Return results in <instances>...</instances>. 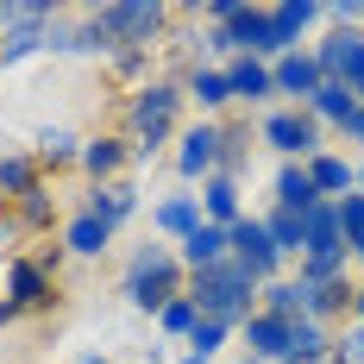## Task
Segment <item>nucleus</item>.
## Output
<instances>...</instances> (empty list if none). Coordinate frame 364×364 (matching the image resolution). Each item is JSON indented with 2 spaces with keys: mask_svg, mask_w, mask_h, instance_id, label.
<instances>
[{
  "mask_svg": "<svg viewBox=\"0 0 364 364\" xmlns=\"http://www.w3.org/2000/svg\"><path fill=\"white\" fill-rule=\"evenodd\" d=\"M188 301H195V314L201 321H220V327H245L252 321V295H257V277L239 264V257H226L214 270H195V283H188Z\"/></svg>",
  "mask_w": 364,
  "mask_h": 364,
  "instance_id": "f257e3e1",
  "label": "nucleus"
},
{
  "mask_svg": "<svg viewBox=\"0 0 364 364\" xmlns=\"http://www.w3.org/2000/svg\"><path fill=\"white\" fill-rule=\"evenodd\" d=\"M176 113H182V88L176 82H145L132 101H126V126H132V157L151 164V151L176 132Z\"/></svg>",
  "mask_w": 364,
  "mask_h": 364,
  "instance_id": "f03ea898",
  "label": "nucleus"
},
{
  "mask_svg": "<svg viewBox=\"0 0 364 364\" xmlns=\"http://www.w3.org/2000/svg\"><path fill=\"white\" fill-rule=\"evenodd\" d=\"M176 295H182V257L170 252V245H139L132 264H126V301L164 314Z\"/></svg>",
  "mask_w": 364,
  "mask_h": 364,
  "instance_id": "7ed1b4c3",
  "label": "nucleus"
},
{
  "mask_svg": "<svg viewBox=\"0 0 364 364\" xmlns=\"http://www.w3.org/2000/svg\"><path fill=\"white\" fill-rule=\"evenodd\" d=\"M164 6L157 0H119V6H101L95 13V26H101V38H107L113 50H151V38L164 32Z\"/></svg>",
  "mask_w": 364,
  "mask_h": 364,
  "instance_id": "20e7f679",
  "label": "nucleus"
},
{
  "mask_svg": "<svg viewBox=\"0 0 364 364\" xmlns=\"http://www.w3.org/2000/svg\"><path fill=\"white\" fill-rule=\"evenodd\" d=\"M264 145L270 151H283L289 164H308V157H321V126H314V113L308 107H277V113H264Z\"/></svg>",
  "mask_w": 364,
  "mask_h": 364,
  "instance_id": "39448f33",
  "label": "nucleus"
},
{
  "mask_svg": "<svg viewBox=\"0 0 364 364\" xmlns=\"http://www.w3.org/2000/svg\"><path fill=\"white\" fill-rule=\"evenodd\" d=\"M226 239H232V257H239V264H245V270H252L257 283H270V277H277V264H283V252H277V245H270V232H264V220H232V226H226Z\"/></svg>",
  "mask_w": 364,
  "mask_h": 364,
  "instance_id": "423d86ee",
  "label": "nucleus"
},
{
  "mask_svg": "<svg viewBox=\"0 0 364 364\" xmlns=\"http://www.w3.org/2000/svg\"><path fill=\"white\" fill-rule=\"evenodd\" d=\"M220 151H226V126H214V119H201V126H188L182 132V151H176V170L188 182L201 176H220Z\"/></svg>",
  "mask_w": 364,
  "mask_h": 364,
  "instance_id": "0eeeda50",
  "label": "nucleus"
},
{
  "mask_svg": "<svg viewBox=\"0 0 364 364\" xmlns=\"http://www.w3.org/2000/svg\"><path fill=\"white\" fill-rule=\"evenodd\" d=\"M270 88L308 107L314 88H321V63H314V50H289V57H277V63H270Z\"/></svg>",
  "mask_w": 364,
  "mask_h": 364,
  "instance_id": "6e6552de",
  "label": "nucleus"
},
{
  "mask_svg": "<svg viewBox=\"0 0 364 364\" xmlns=\"http://www.w3.org/2000/svg\"><path fill=\"white\" fill-rule=\"evenodd\" d=\"M6 301L26 314V308H50V270L38 257H13L6 264Z\"/></svg>",
  "mask_w": 364,
  "mask_h": 364,
  "instance_id": "1a4fd4ad",
  "label": "nucleus"
},
{
  "mask_svg": "<svg viewBox=\"0 0 364 364\" xmlns=\"http://www.w3.org/2000/svg\"><path fill=\"white\" fill-rule=\"evenodd\" d=\"M176 257H182V270H214V264L232 257V239H226V226H208V220H201V226L182 239Z\"/></svg>",
  "mask_w": 364,
  "mask_h": 364,
  "instance_id": "9d476101",
  "label": "nucleus"
},
{
  "mask_svg": "<svg viewBox=\"0 0 364 364\" xmlns=\"http://www.w3.org/2000/svg\"><path fill=\"white\" fill-rule=\"evenodd\" d=\"M301 170H308V182H314V195H321V201H339V195H352V188H358V170H352L346 157H333V151L308 157Z\"/></svg>",
  "mask_w": 364,
  "mask_h": 364,
  "instance_id": "9b49d317",
  "label": "nucleus"
},
{
  "mask_svg": "<svg viewBox=\"0 0 364 364\" xmlns=\"http://www.w3.org/2000/svg\"><path fill=\"white\" fill-rule=\"evenodd\" d=\"M283 346H289V321H277V314H264V308H257L252 321H245V358H277L283 364Z\"/></svg>",
  "mask_w": 364,
  "mask_h": 364,
  "instance_id": "f8f14e48",
  "label": "nucleus"
},
{
  "mask_svg": "<svg viewBox=\"0 0 364 364\" xmlns=\"http://www.w3.org/2000/svg\"><path fill=\"white\" fill-rule=\"evenodd\" d=\"M195 201H201V220H208V226H232V220H245V208H239V182H232V176H208Z\"/></svg>",
  "mask_w": 364,
  "mask_h": 364,
  "instance_id": "ddd939ff",
  "label": "nucleus"
},
{
  "mask_svg": "<svg viewBox=\"0 0 364 364\" xmlns=\"http://www.w3.org/2000/svg\"><path fill=\"white\" fill-rule=\"evenodd\" d=\"M333 339L321 321H289V346H283V364H327Z\"/></svg>",
  "mask_w": 364,
  "mask_h": 364,
  "instance_id": "4468645a",
  "label": "nucleus"
},
{
  "mask_svg": "<svg viewBox=\"0 0 364 364\" xmlns=\"http://www.w3.org/2000/svg\"><path fill=\"white\" fill-rule=\"evenodd\" d=\"M226 88H232V101H270L277 88H270V63H257V57H232L226 63Z\"/></svg>",
  "mask_w": 364,
  "mask_h": 364,
  "instance_id": "2eb2a0df",
  "label": "nucleus"
},
{
  "mask_svg": "<svg viewBox=\"0 0 364 364\" xmlns=\"http://www.w3.org/2000/svg\"><path fill=\"white\" fill-rule=\"evenodd\" d=\"M308 113H314V126H339V132H346V119L358 113V95H352L346 82H321L314 101H308Z\"/></svg>",
  "mask_w": 364,
  "mask_h": 364,
  "instance_id": "dca6fc26",
  "label": "nucleus"
},
{
  "mask_svg": "<svg viewBox=\"0 0 364 364\" xmlns=\"http://www.w3.org/2000/svg\"><path fill=\"white\" fill-rule=\"evenodd\" d=\"M301 301H308V321L327 327L333 314H352L358 289H352V283H301Z\"/></svg>",
  "mask_w": 364,
  "mask_h": 364,
  "instance_id": "f3484780",
  "label": "nucleus"
},
{
  "mask_svg": "<svg viewBox=\"0 0 364 364\" xmlns=\"http://www.w3.org/2000/svg\"><path fill=\"white\" fill-rule=\"evenodd\" d=\"M75 164H82V170H88L95 182H113L119 170H126V164H132V151H126V139H88Z\"/></svg>",
  "mask_w": 364,
  "mask_h": 364,
  "instance_id": "a211bd4d",
  "label": "nucleus"
},
{
  "mask_svg": "<svg viewBox=\"0 0 364 364\" xmlns=\"http://www.w3.org/2000/svg\"><path fill=\"white\" fill-rule=\"evenodd\" d=\"M132 208H139V195H132L126 182H95V195H88V208H82V214H95L101 226H119Z\"/></svg>",
  "mask_w": 364,
  "mask_h": 364,
  "instance_id": "6ab92c4d",
  "label": "nucleus"
},
{
  "mask_svg": "<svg viewBox=\"0 0 364 364\" xmlns=\"http://www.w3.org/2000/svg\"><path fill=\"white\" fill-rule=\"evenodd\" d=\"M321 19V6L314 0H283V6H270V26H277V38L289 44V50H301V32Z\"/></svg>",
  "mask_w": 364,
  "mask_h": 364,
  "instance_id": "aec40b11",
  "label": "nucleus"
},
{
  "mask_svg": "<svg viewBox=\"0 0 364 364\" xmlns=\"http://www.w3.org/2000/svg\"><path fill=\"white\" fill-rule=\"evenodd\" d=\"M277 208H289V214H308V208H321V195H314V182L301 164H283L277 170Z\"/></svg>",
  "mask_w": 364,
  "mask_h": 364,
  "instance_id": "412c9836",
  "label": "nucleus"
},
{
  "mask_svg": "<svg viewBox=\"0 0 364 364\" xmlns=\"http://www.w3.org/2000/svg\"><path fill=\"white\" fill-rule=\"evenodd\" d=\"M264 314H277V321H308L301 277H270V283H264Z\"/></svg>",
  "mask_w": 364,
  "mask_h": 364,
  "instance_id": "4be33fe9",
  "label": "nucleus"
},
{
  "mask_svg": "<svg viewBox=\"0 0 364 364\" xmlns=\"http://www.w3.org/2000/svg\"><path fill=\"white\" fill-rule=\"evenodd\" d=\"M182 101H195L201 113H220L226 101H232V88H226V70H195L188 82H182Z\"/></svg>",
  "mask_w": 364,
  "mask_h": 364,
  "instance_id": "5701e85b",
  "label": "nucleus"
},
{
  "mask_svg": "<svg viewBox=\"0 0 364 364\" xmlns=\"http://www.w3.org/2000/svg\"><path fill=\"white\" fill-rule=\"evenodd\" d=\"M107 239H113V226H101L95 214H75L70 226H63V245H70L75 257H101V252H107Z\"/></svg>",
  "mask_w": 364,
  "mask_h": 364,
  "instance_id": "b1692460",
  "label": "nucleus"
},
{
  "mask_svg": "<svg viewBox=\"0 0 364 364\" xmlns=\"http://www.w3.org/2000/svg\"><path fill=\"white\" fill-rule=\"evenodd\" d=\"M201 226V201L195 195H170L164 208H157V232H170V239H188Z\"/></svg>",
  "mask_w": 364,
  "mask_h": 364,
  "instance_id": "393cba45",
  "label": "nucleus"
},
{
  "mask_svg": "<svg viewBox=\"0 0 364 364\" xmlns=\"http://www.w3.org/2000/svg\"><path fill=\"white\" fill-rule=\"evenodd\" d=\"M38 188V157H0V201H19Z\"/></svg>",
  "mask_w": 364,
  "mask_h": 364,
  "instance_id": "a878e982",
  "label": "nucleus"
},
{
  "mask_svg": "<svg viewBox=\"0 0 364 364\" xmlns=\"http://www.w3.org/2000/svg\"><path fill=\"white\" fill-rule=\"evenodd\" d=\"M50 50H63V57H107L113 44H107V38H101V26L88 19L82 32H50Z\"/></svg>",
  "mask_w": 364,
  "mask_h": 364,
  "instance_id": "bb28decb",
  "label": "nucleus"
},
{
  "mask_svg": "<svg viewBox=\"0 0 364 364\" xmlns=\"http://www.w3.org/2000/svg\"><path fill=\"white\" fill-rule=\"evenodd\" d=\"M352 44H358V32H333L321 50H314V63H321V82H339L346 75V57H352Z\"/></svg>",
  "mask_w": 364,
  "mask_h": 364,
  "instance_id": "cd10ccee",
  "label": "nucleus"
},
{
  "mask_svg": "<svg viewBox=\"0 0 364 364\" xmlns=\"http://www.w3.org/2000/svg\"><path fill=\"white\" fill-rule=\"evenodd\" d=\"M264 232H270V245H277L283 257H289V252H301V214H289V208H270Z\"/></svg>",
  "mask_w": 364,
  "mask_h": 364,
  "instance_id": "c85d7f7f",
  "label": "nucleus"
},
{
  "mask_svg": "<svg viewBox=\"0 0 364 364\" xmlns=\"http://www.w3.org/2000/svg\"><path fill=\"white\" fill-rule=\"evenodd\" d=\"M13 208H19V226H26V232H38V226H50V214H57V208H50V188H44V182H38L32 195H19Z\"/></svg>",
  "mask_w": 364,
  "mask_h": 364,
  "instance_id": "c756f323",
  "label": "nucleus"
},
{
  "mask_svg": "<svg viewBox=\"0 0 364 364\" xmlns=\"http://www.w3.org/2000/svg\"><path fill=\"white\" fill-rule=\"evenodd\" d=\"M70 157H82V145H75V132H63V126H50V132L38 139V164H70Z\"/></svg>",
  "mask_w": 364,
  "mask_h": 364,
  "instance_id": "7c9ffc66",
  "label": "nucleus"
},
{
  "mask_svg": "<svg viewBox=\"0 0 364 364\" xmlns=\"http://www.w3.org/2000/svg\"><path fill=\"white\" fill-rule=\"evenodd\" d=\"M226 333H232V327H220V321H195V333H188V358L214 364V352L226 346Z\"/></svg>",
  "mask_w": 364,
  "mask_h": 364,
  "instance_id": "2f4dec72",
  "label": "nucleus"
},
{
  "mask_svg": "<svg viewBox=\"0 0 364 364\" xmlns=\"http://www.w3.org/2000/svg\"><path fill=\"white\" fill-rule=\"evenodd\" d=\"M346 264H352V252H339V257H301V283H346Z\"/></svg>",
  "mask_w": 364,
  "mask_h": 364,
  "instance_id": "473e14b6",
  "label": "nucleus"
},
{
  "mask_svg": "<svg viewBox=\"0 0 364 364\" xmlns=\"http://www.w3.org/2000/svg\"><path fill=\"white\" fill-rule=\"evenodd\" d=\"M333 214H339L346 245H352V239H364V195H358V188H352V195H339V201H333Z\"/></svg>",
  "mask_w": 364,
  "mask_h": 364,
  "instance_id": "72a5a7b5",
  "label": "nucleus"
},
{
  "mask_svg": "<svg viewBox=\"0 0 364 364\" xmlns=\"http://www.w3.org/2000/svg\"><path fill=\"white\" fill-rule=\"evenodd\" d=\"M157 321H164V333H176V339H188V333H195V321H201V314H195V301H188V295H176V301H170V308H164V314H157Z\"/></svg>",
  "mask_w": 364,
  "mask_h": 364,
  "instance_id": "f704fd0d",
  "label": "nucleus"
},
{
  "mask_svg": "<svg viewBox=\"0 0 364 364\" xmlns=\"http://www.w3.org/2000/svg\"><path fill=\"white\" fill-rule=\"evenodd\" d=\"M339 82H346V88L358 95V107H364V38L352 44V57H346V75H339Z\"/></svg>",
  "mask_w": 364,
  "mask_h": 364,
  "instance_id": "c9c22d12",
  "label": "nucleus"
},
{
  "mask_svg": "<svg viewBox=\"0 0 364 364\" xmlns=\"http://www.w3.org/2000/svg\"><path fill=\"white\" fill-rule=\"evenodd\" d=\"M333 358L339 364H364V327H352L346 339H333Z\"/></svg>",
  "mask_w": 364,
  "mask_h": 364,
  "instance_id": "e433bc0d",
  "label": "nucleus"
},
{
  "mask_svg": "<svg viewBox=\"0 0 364 364\" xmlns=\"http://www.w3.org/2000/svg\"><path fill=\"white\" fill-rule=\"evenodd\" d=\"M113 63H119V75H139V70H145V63H151V50H119Z\"/></svg>",
  "mask_w": 364,
  "mask_h": 364,
  "instance_id": "4c0bfd02",
  "label": "nucleus"
},
{
  "mask_svg": "<svg viewBox=\"0 0 364 364\" xmlns=\"http://www.w3.org/2000/svg\"><path fill=\"white\" fill-rule=\"evenodd\" d=\"M201 50H214V57H232V38H226V26H214V32L201 38Z\"/></svg>",
  "mask_w": 364,
  "mask_h": 364,
  "instance_id": "58836bf2",
  "label": "nucleus"
},
{
  "mask_svg": "<svg viewBox=\"0 0 364 364\" xmlns=\"http://www.w3.org/2000/svg\"><path fill=\"white\" fill-rule=\"evenodd\" d=\"M346 139H352V145H364V107L352 113V119H346Z\"/></svg>",
  "mask_w": 364,
  "mask_h": 364,
  "instance_id": "ea45409f",
  "label": "nucleus"
},
{
  "mask_svg": "<svg viewBox=\"0 0 364 364\" xmlns=\"http://www.w3.org/2000/svg\"><path fill=\"white\" fill-rule=\"evenodd\" d=\"M13 321H19V308H13V301H0V327H13Z\"/></svg>",
  "mask_w": 364,
  "mask_h": 364,
  "instance_id": "a19ab883",
  "label": "nucleus"
},
{
  "mask_svg": "<svg viewBox=\"0 0 364 364\" xmlns=\"http://www.w3.org/2000/svg\"><path fill=\"white\" fill-rule=\"evenodd\" d=\"M75 364H113V358H107V352H88V358H75Z\"/></svg>",
  "mask_w": 364,
  "mask_h": 364,
  "instance_id": "79ce46f5",
  "label": "nucleus"
},
{
  "mask_svg": "<svg viewBox=\"0 0 364 364\" xmlns=\"http://www.w3.org/2000/svg\"><path fill=\"white\" fill-rule=\"evenodd\" d=\"M346 252H352V257H358V264H364V239H352V245H346Z\"/></svg>",
  "mask_w": 364,
  "mask_h": 364,
  "instance_id": "37998d69",
  "label": "nucleus"
},
{
  "mask_svg": "<svg viewBox=\"0 0 364 364\" xmlns=\"http://www.w3.org/2000/svg\"><path fill=\"white\" fill-rule=\"evenodd\" d=\"M352 314H358V327H364V289H358V301H352Z\"/></svg>",
  "mask_w": 364,
  "mask_h": 364,
  "instance_id": "c03bdc74",
  "label": "nucleus"
},
{
  "mask_svg": "<svg viewBox=\"0 0 364 364\" xmlns=\"http://www.w3.org/2000/svg\"><path fill=\"white\" fill-rule=\"evenodd\" d=\"M358 195H364V164H358Z\"/></svg>",
  "mask_w": 364,
  "mask_h": 364,
  "instance_id": "a18cd8bd",
  "label": "nucleus"
},
{
  "mask_svg": "<svg viewBox=\"0 0 364 364\" xmlns=\"http://www.w3.org/2000/svg\"><path fill=\"white\" fill-rule=\"evenodd\" d=\"M182 364H208V358H182Z\"/></svg>",
  "mask_w": 364,
  "mask_h": 364,
  "instance_id": "49530a36",
  "label": "nucleus"
},
{
  "mask_svg": "<svg viewBox=\"0 0 364 364\" xmlns=\"http://www.w3.org/2000/svg\"><path fill=\"white\" fill-rule=\"evenodd\" d=\"M232 364H257V358H232Z\"/></svg>",
  "mask_w": 364,
  "mask_h": 364,
  "instance_id": "de8ad7c7",
  "label": "nucleus"
}]
</instances>
